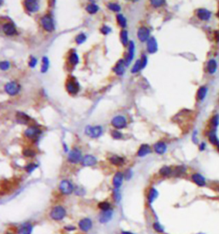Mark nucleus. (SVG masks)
<instances>
[{"label": "nucleus", "instance_id": "obj_1", "mask_svg": "<svg viewBox=\"0 0 219 234\" xmlns=\"http://www.w3.org/2000/svg\"><path fill=\"white\" fill-rule=\"evenodd\" d=\"M85 133L92 138H98L103 133V129L101 126L92 127L90 125H87L85 129Z\"/></svg>", "mask_w": 219, "mask_h": 234}, {"label": "nucleus", "instance_id": "obj_2", "mask_svg": "<svg viewBox=\"0 0 219 234\" xmlns=\"http://www.w3.org/2000/svg\"><path fill=\"white\" fill-rule=\"evenodd\" d=\"M65 215H66V211H65L64 208L61 206H57L55 208H53L51 212V217L55 221L63 220Z\"/></svg>", "mask_w": 219, "mask_h": 234}, {"label": "nucleus", "instance_id": "obj_3", "mask_svg": "<svg viewBox=\"0 0 219 234\" xmlns=\"http://www.w3.org/2000/svg\"><path fill=\"white\" fill-rule=\"evenodd\" d=\"M5 90L9 95H16L21 90V86L16 82H10L5 85Z\"/></svg>", "mask_w": 219, "mask_h": 234}, {"label": "nucleus", "instance_id": "obj_4", "mask_svg": "<svg viewBox=\"0 0 219 234\" xmlns=\"http://www.w3.org/2000/svg\"><path fill=\"white\" fill-rule=\"evenodd\" d=\"M41 24H42V27L44 28V29L48 31V32H52V31L54 30V28H55L52 18L50 16H48V15L42 17V19H41Z\"/></svg>", "mask_w": 219, "mask_h": 234}, {"label": "nucleus", "instance_id": "obj_5", "mask_svg": "<svg viewBox=\"0 0 219 234\" xmlns=\"http://www.w3.org/2000/svg\"><path fill=\"white\" fill-rule=\"evenodd\" d=\"M68 160H69V162L74 163V164L80 162L82 160V152L80 151L78 148H73L71 151L69 152Z\"/></svg>", "mask_w": 219, "mask_h": 234}, {"label": "nucleus", "instance_id": "obj_6", "mask_svg": "<svg viewBox=\"0 0 219 234\" xmlns=\"http://www.w3.org/2000/svg\"><path fill=\"white\" fill-rule=\"evenodd\" d=\"M59 189L62 193H64L65 195H69L71 194L74 191V186L71 183L68 181V180H63L60 183L59 185Z\"/></svg>", "mask_w": 219, "mask_h": 234}, {"label": "nucleus", "instance_id": "obj_7", "mask_svg": "<svg viewBox=\"0 0 219 234\" xmlns=\"http://www.w3.org/2000/svg\"><path fill=\"white\" fill-rule=\"evenodd\" d=\"M111 124L112 125L117 128V129H123L127 126L126 118L122 116H116L112 119Z\"/></svg>", "mask_w": 219, "mask_h": 234}, {"label": "nucleus", "instance_id": "obj_8", "mask_svg": "<svg viewBox=\"0 0 219 234\" xmlns=\"http://www.w3.org/2000/svg\"><path fill=\"white\" fill-rule=\"evenodd\" d=\"M149 36H150V30L146 27H142L138 30V38L141 42L147 40L149 39Z\"/></svg>", "mask_w": 219, "mask_h": 234}, {"label": "nucleus", "instance_id": "obj_9", "mask_svg": "<svg viewBox=\"0 0 219 234\" xmlns=\"http://www.w3.org/2000/svg\"><path fill=\"white\" fill-rule=\"evenodd\" d=\"M25 6H26L27 9L30 12H36V11L39 10V3L37 1H35V0L25 1Z\"/></svg>", "mask_w": 219, "mask_h": 234}, {"label": "nucleus", "instance_id": "obj_10", "mask_svg": "<svg viewBox=\"0 0 219 234\" xmlns=\"http://www.w3.org/2000/svg\"><path fill=\"white\" fill-rule=\"evenodd\" d=\"M80 89V85L78 84L77 82L74 81V80H70L67 83V90L69 93L75 95L76 94Z\"/></svg>", "mask_w": 219, "mask_h": 234}, {"label": "nucleus", "instance_id": "obj_11", "mask_svg": "<svg viewBox=\"0 0 219 234\" xmlns=\"http://www.w3.org/2000/svg\"><path fill=\"white\" fill-rule=\"evenodd\" d=\"M41 133V130L38 129L37 127H35V126H32V127H29L27 130H26L25 131V135L26 136L29 137V138H35L37 137L39 134Z\"/></svg>", "mask_w": 219, "mask_h": 234}, {"label": "nucleus", "instance_id": "obj_12", "mask_svg": "<svg viewBox=\"0 0 219 234\" xmlns=\"http://www.w3.org/2000/svg\"><path fill=\"white\" fill-rule=\"evenodd\" d=\"M147 50L150 53H155L158 51V42L154 37H151L147 41Z\"/></svg>", "mask_w": 219, "mask_h": 234}, {"label": "nucleus", "instance_id": "obj_13", "mask_svg": "<svg viewBox=\"0 0 219 234\" xmlns=\"http://www.w3.org/2000/svg\"><path fill=\"white\" fill-rule=\"evenodd\" d=\"M3 31L5 32V34L6 35H14L16 34V29L14 26L13 23H5L3 26Z\"/></svg>", "mask_w": 219, "mask_h": 234}, {"label": "nucleus", "instance_id": "obj_14", "mask_svg": "<svg viewBox=\"0 0 219 234\" xmlns=\"http://www.w3.org/2000/svg\"><path fill=\"white\" fill-rule=\"evenodd\" d=\"M129 53L126 57V60H125V65H128L132 62L133 58V55H134V43L133 41H130L129 42Z\"/></svg>", "mask_w": 219, "mask_h": 234}, {"label": "nucleus", "instance_id": "obj_15", "mask_svg": "<svg viewBox=\"0 0 219 234\" xmlns=\"http://www.w3.org/2000/svg\"><path fill=\"white\" fill-rule=\"evenodd\" d=\"M92 225H93V223H92V221L90 219H83L82 221L79 222V226L80 228L84 231V232H87L92 228Z\"/></svg>", "mask_w": 219, "mask_h": 234}, {"label": "nucleus", "instance_id": "obj_16", "mask_svg": "<svg viewBox=\"0 0 219 234\" xmlns=\"http://www.w3.org/2000/svg\"><path fill=\"white\" fill-rule=\"evenodd\" d=\"M96 163H97V160L94 156L93 155H86L82 160V165L85 166H93L96 165Z\"/></svg>", "mask_w": 219, "mask_h": 234}, {"label": "nucleus", "instance_id": "obj_17", "mask_svg": "<svg viewBox=\"0 0 219 234\" xmlns=\"http://www.w3.org/2000/svg\"><path fill=\"white\" fill-rule=\"evenodd\" d=\"M197 16L202 21H208L210 18V12L206 9H198Z\"/></svg>", "mask_w": 219, "mask_h": 234}, {"label": "nucleus", "instance_id": "obj_18", "mask_svg": "<svg viewBox=\"0 0 219 234\" xmlns=\"http://www.w3.org/2000/svg\"><path fill=\"white\" fill-rule=\"evenodd\" d=\"M193 181L199 186H205L206 185V179L199 173H194L192 176Z\"/></svg>", "mask_w": 219, "mask_h": 234}, {"label": "nucleus", "instance_id": "obj_19", "mask_svg": "<svg viewBox=\"0 0 219 234\" xmlns=\"http://www.w3.org/2000/svg\"><path fill=\"white\" fill-rule=\"evenodd\" d=\"M112 214V210H107V211H104L100 214V216H99V221L101 223H106L108 221H110L111 219Z\"/></svg>", "mask_w": 219, "mask_h": 234}, {"label": "nucleus", "instance_id": "obj_20", "mask_svg": "<svg viewBox=\"0 0 219 234\" xmlns=\"http://www.w3.org/2000/svg\"><path fill=\"white\" fill-rule=\"evenodd\" d=\"M16 120L19 124H27L28 121L30 120V117H28L27 114H25L24 113H21V112H18L16 113Z\"/></svg>", "mask_w": 219, "mask_h": 234}, {"label": "nucleus", "instance_id": "obj_21", "mask_svg": "<svg viewBox=\"0 0 219 234\" xmlns=\"http://www.w3.org/2000/svg\"><path fill=\"white\" fill-rule=\"evenodd\" d=\"M151 152V147L149 145H147V144H143L141 146V147L139 148V150L137 152V154L138 156H140V157H143V156H146V154H150Z\"/></svg>", "mask_w": 219, "mask_h": 234}, {"label": "nucleus", "instance_id": "obj_22", "mask_svg": "<svg viewBox=\"0 0 219 234\" xmlns=\"http://www.w3.org/2000/svg\"><path fill=\"white\" fill-rule=\"evenodd\" d=\"M123 180V174L122 173H117L113 178V185L115 186L116 189H118L122 185Z\"/></svg>", "mask_w": 219, "mask_h": 234}, {"label": "nucleus", "instance_id": "obj_23", "mask_svg": "<svg viewBox=\"0 0 219 234\" xmlns=\"http://www.w3.org/2000/svg\"><path fill=\"white\" fill-rule=\"evenodd\" d=\"M154 150L157 154H164L166 150H167V147L166 144L163 142H159L158 143H156L154 145Z\"/></svg>", "mask_w": 219, "mask_h": 234}, {"label": "nucleus", "instance_id": "obj_24", "mask_svg": "<svg viewBox=\"0 0 219 234\" xmlns=\"http://www.w3.org/2000/svg\"><path fill=\"white\" fill-rule=\"evenodd\" d=\"M33 231V225L29 223H25L20 227L18 231L19 234H31Z\"/></svg>", "mask_w": 219, "mask_h": 234}, {"label": "nucleus", "instance_id": "obj_25", "mask_svg": "<svg viewBox=\"0 0 219 234\" xmlns=\"http://www.w3.org/2000/svg\"><path fill=\"white\" fill-rule=\"evenodd\" d=\"M123 60H119L116 64V67L114 68V71L116 72L118 76H121L124 73V65H123Z\"/></svg>", "mask_w": 219, "mask_h": 234}, {"label": "nucleus", "instance_id": "obj_26", "mask_svg": "<svg viewBox=\"0 0 219 234\" xmlns=\"http://www.w3.org/2000/svg\"><path fill=\"white\" fill-rule=\"evenodd\" d=\"M217 61L214 60V59H210V60L208 62V65H207V69H208L209 73L214 74L215 72L217 71Z\"/></svg>", "mask_w": 219, "mask_h": 234}, {"label": "nucleus", "instance_id": "obj_27", "mask_svg": "<svg viewBox=\"0 0 219 234\" xmlns=\"http://www.w3.org/2000/svg\"><path fill=\"white\" fill-rule=\"evenodd\" d=\"M110 161L111 162L113 165H122L123 163H124V159H123V158H122V157H120V156L114 155V156H112L111 158L110 159Z\"/></svg>", "mask_w": 219, "mask_h": 234}, {"label": "nucleus", "instance_id": "obj_28", "mask_svg": "<svg viewBox=\"0 0 219 234\" xmlns=\"http://www.w3.org/2000/svg\"><path fill=\"white\" fill-rule=\"evenodd\" d=\"M206 94H207V87H199V89L198 90V93H197L198 100H204V98L206 97Z\"/></svg>", "mask_w": 219, "mask_h": 234}, {"label": "nucleus", "instance_id": "obj_29", "mask_svg": "<svg viewBox=\"0 0 219 234\" xmlns=\"http://www.w3.org/2000/svg\"><path fill=\"white\" fill-rule=\"evenodd\" d=\"M121 40L123 46H127L129 43V34L126 30H122L121 32Z\"/></svg>", "mask_w": 219, "mask_h": 234}, {"label": "nucleus", "instance_id": "obj_30", "mask_svg": "<svg viewBox=\"0 0 219 234\" xmlns=\"http://www.w3.org/2000/svg\"><path fill=\"white\" fill-rule=\"evenodd\" d=\"M209 139H210V142L212 144H214V145H219V141L217 137V136H216V133H215L214 130H211L210 133H209Z\"/></svg>", "mask_w": 219, "mask_h": 234}, {"label": "nucleus", "instance_id": "obj_31", "mask_svg": "<svg viewBox=\"0 0 219 234\" xmlns=\"http://www.w3.org/2000/svg\"><path fill=\"white\" fill-rule=\"evenodd\" d=\"M172 173V170L170 167L169 166H163L160 171H159V173L160 175H162L163 177H167V176H170Z\"/></svg>", "mask_w": 219, "mask_h": 234}, {"label": "nucleus", "instance_id": "obj_32", "mask_svg": "<svg viewBox=\"0 0 219 234\" xmlns=\"http://www.w3.org/2000/svg\"><path fill=\"white\" fill-rule=\"evenodd\" d=\"M158 195H159L158 191H156L155 189H153V188L151 189L150 192H149V195H148V201H149L150 202H152L158 197Z\"/></svg>", "mask_w": 219, "mask_h": 234}, {"label": "nucleus", "instance_id": "obj_33", "mask_svg": "<svg viewBox=\"0 0 219 234\" xmlns=\"http://www.w3.org/2000/svg\"><path fill=\"white\" fill-rule=\"evenodd\" d=\"M116 19H117V22H118V24L120 25L122 28H125V27L127 26V20H126V18L123 17V15H117L116 16Z\"/></svg>", "mask_w": 219, "mask_h": 234}, {"label": "nucleus", "instance_id": "obj_34", "mask_svg": "<svg viewBox=\"0 0 219 234\" xmlns=\"http://www.w3.org/2000/svg\"><path fill=\"white\" fill-rule=\"evenodd\" d=\"M99 10V6L94 5V4H91V5L86 6V11L90 14H95Z\"/></svg>", "mask_w": 219, "mask_h": 234}, {"label": "nucleus", "instance_id": "obj_35", "mask_svg": "<svg viewBox=\"0 0 219 234\" xmlns=\"http://www.w3.org/2000/svg\"><path fill=\"white\" fill-rule=\"evenodd\" d=\"M69 63L73 65H77L78 63H79V57H78V55L75 52H73V53L70 54V56H69Z\"/></svg>", "mask_w": 219, "mask_h": 234}, {"label": "nucleus", "instance_id": "obj_36", "mask_svg": "<svg viewBox=\"0 0 219 234\" xmlns=\"http://www.w3.org/2000/svg\"><path fill=\"white\" fill-rule=\"evenodd\" d=\"M42 67H41V71L45 73L48 70V68H49V59H48L46 57H44L43 59H42Z\"/></svg>", "mask_w": 219, "mask_h": 234}, {"label": "nucleus", "instance_id": "obj_37", "mask_svg": "<svg viewBox=\"0 0 219 234\" xmlns=\"http://www.w3.org/2000/svg\"><path fill=\"white\" fill-rule=\"evenodd\" d=\"M141 69H142V63L141 60H137L136 63L134 64L133 67L132 68V73H136Z\"/></svg>", "mask_w": 219, "mask_h": 234}, {"label": "nucleus", "instance_id": "obj_38", "mask_svg": "<svg viewBox=\"0 0 219 234\" xmlns=\"http://www.w3.org/2000/svg\"><path fill=\"white\" fill-rule=\"evenodd\" d=\"M108 8L110 9H111L112 11H116V12H118L121 10L120 5H117V4H115V3H111L108 5Z\"/></svg>", "mask_w": 219, "mask_h": 234}, {"label": "nucleus", "instance_id": "obj_39", "mask_svg": "<svg viewBox=\"0 0 219 234\" xmlns=\"http://www.w3.org/2000/svg\"><path fill=\"white\" fill-rule=\"evenodd\" d=\"M99 208L102 209L103 211H107V210H110V208H111V204L107 202H103L99 204Z\"/></svg>", "mask_w": 219, "mask_h": 234}, {"label": "nucleus", "instance_id": "obj_40", "mask_svg": "<svg viewBox=\"0 0 219 234\" xmlns=\"http://www.w3.org/2000/svg\"><path fill=\"white\" fill-rule=\"evenodd\" d=\"M86 35H84V34H80V35H77V37L75 38V41H76L78 44H82L83 42L86 41Z\"/></svg>", "mask_w": 219, "mask_h": 234}, {"label": "nucleus", "instance_id": "obj_41", "mask_svg": "<svg viewBox=\"0 0 219 234\" xmlns=\"http://www.w3.org/2000/svg\"><path fill=\"white\" fill-rule=\"evenodd\" d=\"M164 3H165L164 0H151V4L154 7H159V6L163 5Z\"/></svg>", "mask_w": 219, "mask_h": 234}, {"label": "nucleus", "instance_id": "obj_42", "mask_svg": "<svg viewBox=\"0 0 219 234\" xmlns=\"http://www.w3.org/2000/svg\"><path fill=\"white\" fill-rule=\"evenodd\" d=\"M185 171H186V168H185L184 166H177L175 170V173H176V176H180L181 174L184 173Z\"/></svg>", "mask_w": 219, "mask_h": 234}, {"label": "nucleus", "instance_id": "obj_43", "mask_svg": "<svg viewBox=\"0 0 219 234\" xmlns=\"http://www.w3.org/2000/svg\"><path fill=\"white\" fill-rule=\"evenodd\" d=\"M0 68L2 70H7L9 68V63L8 61H3L0 64Z\"/></svg>", "mask_w": 219, "mask_h": 234}, {"label": "nucleus", "instance_id": "obj_44", "mask_svg": "<svg viewBox=\"0 0 219 234\" xmlns=\"http://www.w3.org/2000/svg\"><path fill=\"white\" fill-rule=\"evenodd\" d=\"M153 228H154L155 231H156V232H163V226L160 225L159 223H157V222L153 224Z\"/></svg>", "mask_w": 219, "mask_h": 234}, {"label": "nucleus", "instance_id": "obj_45", "mask_svg": "<svg viewBox=\"0 0 219 234\" xmlns=\"http://www.w3.org/2000/svg\"><path fill=\"white\" fill-rule=\"evenodd\" d=\"M112 137L114 139H120L122 137V134L119 132V131H117V130H113L111 133Z\"/></svg>", "mask_w": 219, "mask_h": 234}, {"label": "nucleus", "instance_id": "obj_46", "mask_svg": "<svg viewBox=\"0 0 219 234\" xmlns=\"http://www.w3.org/2000/svg\"><path fill=\"white\" fill-rule=\"evenodd\" d=\"M113 196H114V199L116 202H119L121 200V194L119 191H118V189H116L114 192H113Z\"/></svg>", "mask_w": 219, "mask_h": 234}, {"label": "nucleus", "instance_id": "obj_47", "mask_svg": "<svg viewBox=\"0 0 219 234\" xmlns=\"http://www.w3.org/2000/svg\"><path fill=\"white\" fill-rule=\"evenodd\" d=\"M23 154L27 157H33L35 155V152L31 150V149H26L23 151Z\"/></svg>", "mask_w": 219, "mask_h": 234}, {"label": "nucleus", "instance_id": "obj_48", "mask_svg": "<svg viewBox=\"0 0 219 234\" xmlns=\"http://www.w3.org/2000/svg\"><path fill=\"white\" fill-rule=\"evenodd\" d=\"M219 123V116L216 115L214 117L211 118V124L213 126H217Z\"/></svg>", "mask_w": 219, "mask_h": 234}, {"label": "nucleus", "instance_id": "obj_49", "mask_svg": "<svg viewBox=\"0 0 219 234\" xmlns=\"http://www.w3.org/2000/svg\"><path fill=\"white\" fill-rule=\"evenodd\" d=\"M37 64V58H35V57H31L30 61H29V66L31 68H35Z\"/></svg>", "mask_w": 219, "mask_h": 234}, {"label": "nucleus", "instance_id": "obj_50", "mask_svg": "<svg viewBox=\"0 0 219 234\" xmlns=\"http://www.w3.org/2000/svg\"><path fill=\"white\" fill-rule=\"evenodd\" d=\"M111 28L108 26H103L102 27V28H101V32L103 33L104 35H108L109 33H111Z\"/></svg>", "mask_w": 219, "mask_h": 234}, {"label": "nucleus", "instance_id": "obj_51", "mask_svg": "<svg viewBox=\"0 0 219 234\" xmlns=\"http://www.w3.org/2000/svg\"><path fill=\"white\" fill-rule=\"evenodd\" d=\"M36 167H37V165H35V164H34V163H32V164H29L28 165H27L26 170L28 172V173H32V172H33Z\"/></svg>", "mask_w": 219, "mask_h": 234}, {"label": "nucleus", "instance_id": "obj_52", "mask_svg": "<svg viewBox=\"0 0 219 234\" xmlns=\"http://www.w3.org/2000/svg\"><path fill=\"white\" fill-rule=\"evenodd\" d=\"M141 63H142V69H143V68H145V67H146V63H147V58H146V56H145V55H143V56H142Z\"/></svg>", "mask_w": 219, "mask_h": 234}, {"label": "nucleus", "instance_id": "obj_53", "mask_svg": "<svg viewBox=\"0 0 219 234\" xmlns=\"http://www.w3.org/2000/svg\"><path fill=\"white\" fill-rule=\"evenodd\" d=\"M200 146H201V147H200V150H203V149L205 148V143H202Z\"/></svg>", "mask_w": 219, "mask_h": 234}, {"label": "nucleus", "instance_id": "obj_54", "mask_svg": "<svg viewBox=\"0 0 219 234\" xmlns=\"http://www.w3.org/2000/svg\"><path fill=\"white\" fill-rule=\"evenodd\" d=\"M122 234H133L130 232H122Z\"/></svg>", "mask_w": 219, "mask_h": 234}, {"label": "nucleus", "instance_id": "obj_55", "mask_svg": "<svg viewBox=\"0 0 219 234\" xmlns=\"http://www.w3.org/2000/svg\"><path fill=\"white\" fill-rule=\"evenodd\" d=\"M216 35H217V40H219V32H217Z\"/></svg>", "mask_w": 219, "mask_h": 234}, {"label": "nucleus", "instance_id": "obj_56", "mask_svg": "<svg viewBox=\"0 0 219 234\" xmlns=\"http://www.w3.org/2000/svg\"><path fill=\"white\" fill-rule=\"evenodd\" d=\"M217 149H218V151H219V145H217Z\"/></svg>", "mask_w": 219, "mask_h": 234}, {"label": "nucleus", "instance_id": "obj_57", "mask_svg": "<svg viewBox=\"0 0 219 234\" xmlns=\"http://www.w3.org/2000/svg\"><path fill=\"white\" fill-rule=\"evenodd\" d=\"M217 16H218V17H219V11H218V13H217Z\"/></svg>", "mask_w": 219, "mask_h": 234}, {"label": "nucleus", "instance_id": "obj_58", "mask_svg": "<svg viewBox=\"0 0 219 234\" xmlns=\"http://www.w3.org/2000/svg\"><path fill=\"white\" fill-rule=\"evenodd\" d=\"M218 191H219V189H218Z\"/></svg>", "mask_w": 219, "mask_h": 234}]
</instances>
